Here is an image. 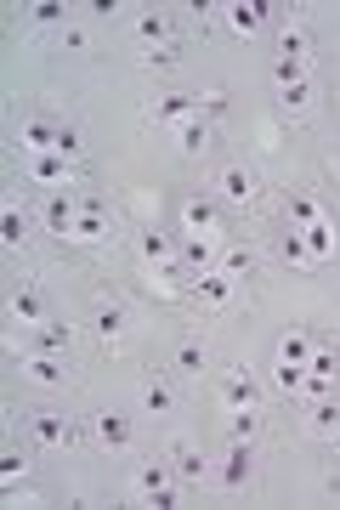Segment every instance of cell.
<instances>
[{
	"instance_id": "ac0fdd59",
	"label": "cell",
	"mask_w": 340,
	"mask_h": 510,
	"mask_svg": "<svg viewBox=\"0 0 340 510\" xmlns=\"http://www.w3.org/2000/svg\"><path fill=\"white\" fill-rule=\"evenodd\" d=\"M97 340H102V346H119V340H125V312L109 307V301L97 307Z\"/></svg>"
},
{
	"instance_id": "74e56055",
	"label": "cell",
	"mask_w": 340,
	"mask_h": 510,
	"mask_svg": "<svg viewBox=\"0 0 340 510\" xmlns=\"http://www.w3.org/2000/svg\"><path fill=\"white\" fill-rule=\"evenodd\" d=\"M34 24H62V6H52V0H40V6H34Z\"/></svg>"
},
{
	"instance_id": "7a4b0ae2",
	"label": "cell",
	"mask_w": 340,
	"mask_h": 510,
	"mask_svg": "<svg viewBox=\"0 0 340 510\" xmlns=\"http://www.w3.org/2000/svg\"><path fill=\"white\" fill-rule=\"evenodd\" d=\"M17 154H29V159H40V154H57V125H46V119H29L24 131H17Z\"/></svg>"
},
{
	"instance_id": "9c48e42d",
	"label": "cell",
	"mask_w": 340,
	"mask_h": 510,
	"mask_svg": "<svg viewBox=\"0 0 340 510\" xmlns=\"http://www.w3.org/2000/svg\"><path fill=\"white\" fill-rule=\"evenodd\" d=\"M97 442H102L109 454L131 449V420H125V414H97Z\"/></svg>"
},
{
	"instance_id": "52a82bcc",
	"label": "cell",
	"mask_w": 340,
	"mask_h": 510,
	"mask_svg": "<svg viewBox=\"0 0 340 510\" xmlns=\"http://www.w3.org/2000/svg\"><path fill=\"white\" fill-rule=\"evenodd\" d=\"M147 114H154L159 125H170V131H182L187 119H199V102H194V97H159Z\"/></svg>"
},
{
	"instance_id": "7402d4cb",
	"label": "cell",
	"mask_w": 340,
	"mask_h": 510,
	"mask_svg": "<svg viewBox=\"0 0 340 510\" xmlns=\"http://www.w3.org/2000/svg\"><path fill=\"white\" fill-rule=\"evenodd\" d=\"M279 364L307 369V364H312V340H307V335H284V340H279Z\"/></svg>"
},
{
	"instance_id": "e575fe53",
	"label": "cell",
	"mask_w": 340,
	"mask_h": 510,
	"mask_svg": "<svg viewBox=\"0 0 340 510\" xmlns=\"http://www.w3.org/2000/svg\"><path fill=\"white\" fill-rule=\"evenodd\" d=\"M57 154L62 159H80V131H74V125H57Z\"/></svg>"
},
{
	"instance_id": "3957f363",
	"label": "cell",
	"mask_w": 340,
	"mask_h": 510,
	"mask_svg": "<svg viewBox=\"0 0 340 510\" xmlns=\"http://www.w3.org/2000/svg\"><path fill=\"white\" fill-rule=\"evenodd\" d=\"M137 494L154 499V505H176V487H170L165 465H142V471H137Z\"/></svg>"
},
{
	"instance_id": "d6a6232c",
	"label": "cell",
	"mask_w": 340,
	"mask_h": 510,
	"mask_svg": "<svg viewBox=\"0 0 340 510\" xmlns=\"http://www.w3.org/2000/svg\"><path fill=\"white\" fill-rule=\"evenodd\" d=\"M216 267L227 272V279H239V272H250V250H222V255H216Z\"/></svg>"
},
{
	"instance_id": "ba28073f",
	"label": "cell",
	"mask_w": 340,
	"mask_h": 510,
	"mask_svg": "<svg viewBox=\"0 0 340 510\" xmlns=\"http://www.w3.org/2000/svg\"><path fill=\"white\" fill-rule=\"evenodd\" d=\"M24 374L34 380V386H46V392H57L62 380H69V374H62V364H57L52 352H29V357H24Z\"/></svg>"
},
{
	"instance_id": "d4e9b609",
	"label": "cell",
	"mask_w": 340,
	"mask_h": 510,
	"mask_svg": "<svg viewBox=\"0 0 340 510\" xmlns=\"http://www.w3.org/2000/svg\"><path fill=\"white\" fill-rule=\"evenodd\" d=\"M170 454H176V471L182 477H204V459H199V449H194V442H187V437H176V449H170Z\"/></svg>"
},
{
	"instance_id": "6da1fadb",
	"label": "cell",
	"mask_w": 340,
	"mask_h": 510,
	"mask_svg": "<svg viewBox=\"0 0 340 510\" xmlns=\"http://www.w3.org/2000/svg\"><path fill=\"white\" fill-rule=\"evenodd\" d=\"M272 85H279V109L301 125L312 114V69H295V62H279V74H272Z\"/></svg>"
},
{
	"instance_id": "30bf717a",
	"label": "cell",
	"mask_w": 340,
	"mask_h": 510,
	"mask_svg": "<svg viewBox=\"0 0 340 510\" xmlns=\"http://www.w3.org/2000/svg\"><path fill=\"white\" fill-rule=\"evenodd\" d=\"M222 199H227V204H250V199H255V176H250L244 165H227V170H222Z\"/></svg>"
},
{
	"instance_id": "ffe728a7",
	"label": "cell",
	"mask_w": 340,
	"mask_h": 510,
	"mask_svg": "<svg viewBox=\"0 0 340 510\" xmlns=\"http://www.w3.org/2000/svg\"><path fill=\"white\" fill-rule=\"evenodd\" d=\"M182 227L194 232V239H210V232H216V210H210L204 199H194V204L182 210Z\"/></svg>"
},
{
	"instance_id": "8992f818",
	"label": "cell",
	"mask_w": 340,
	"mask_h": 510,
	"mask_svg": "<svg viewBox=\"0 0 340 510\" xmlns=\"http://www.w3.org/2000/svg\"><path fill=\"white\" fill-rule=\"evenodd\" d=\"M29 437H40L46 449H74V425L57 420V414H34L29 420Z\"/></svg>"
},
{
	"instance_id": "9a60e30c",
	"label": "cell",
	"mask_w": 340,
	"mask_h": 510,
	"mask_svg": "<svg viewBox=\"0 0 340 510\" xmlns=\"http://www.w3.org/2000/svg\"><path fill=\"white\" fill-rule=\"evenodd\" d=\"M12 317H17V324H46V301H40V289H17L12 295Z\"/></svg>"
},
{
	"instance_id": "83f0119b",
	"label": "cell",
	"mask_w": 340,
	"mask_h": 510,
	"mask_svg": "<svg viewBox=\"0 0 340 510\" xmlns=\"http://www.w3.org/2000/svg\"><path fill=\"white\" fill-rule=\"evenodd\" d=\"M244 471H250V442H239V437H232V454H227V487H239L244 482Z\"/></svg>"
},
{
	"instance_id": "4fadbf2b",
	"label": "cell",
	"mask_w": 340,
	"mask_h": 510,
	"mask_svg": "<svg viewBox=\"0 0 340 510\" xmlns=\"http://www.w3.org/2000/svg\"><path fill=\"white\" fill-rule=\"evenodd\" d=\"M279 52H284V62H295V69H312V34H307V29L289 24V29L279 34Z\"/></svg>"
},
{
	"instance_id": "7c38bea8",
	"label": "cell",
	"mask_w": 340,
	"mask_h": 510,
	"mask_svg": "<svg viewBox=\"0 0 340 510\" xmlns=\"http://www.w3.org/2000/svg\"><path fill=\"white\" fill-rule=\"evenodd\" d=\"M307 420H312V431L324 437V442H340V402L335 397H324V402H307Z\"/></svg>"
},
{
	"instance_id": "f1b7e54d",
	"label": "cell",
	"mask_w": 340,
	"mask_h": 510,
	"mask_svg": "<svg viewBox=\"0 0 340 510\" xmlns=\"http://www.w3.org/2000/svg\"><path fill=\"white\" fill-rule=\"evenodd\" d=\"M170 402H176V397H170L165 380H147V386H142V409L147 414H170Z\"/></svg>"
},
{
	"instance_id": "484cf974",
	"label": "cell",
	"mask_w": 340,
	"mask_h": 510,
	"mask_svg": "<svg viewBox=\"0 0 340 510\" xmlns=\"http://www.w3.org/2000/svg\"><path fill=\"white\" fill-rule=\"evenodd\" d=\"M0 244H6V250H17V244H24V210H17V204H6V210H0Z\"/></svg>"
},
{
	"instance_id": "2e32d148",
	"label": "cell",
	"mask_w": 340,
	"mask_h": 510,
	"mask_svg": "<svg viewBox=\"0 0 340 510\" xmlns=\"http://www.w3.org/2000/svg\"><path fill=\"white\" fill-rule=\"evenodd\" d=\"M227 409H255V374L250 369L227 374Z\"/></svg>"
},
{
	"instance_id": "d6986e66",
	"label": "cell",
	"mask_w": 340,
	"mask_h": 510,
	"mask_svg": "<svg viewBox=\"0 0 340 510\" xmlns=\"http://www.w3.org/2000/svg\"><path fill=\"white\" fill-rule=\"evenodd\" d=\"M142 261H147V272H165L170 261H176V255H170V244H165V232H142Z\"/></svg>"
},
{
	"instance_id": "1f68e13d",
	"label": "cell",
	"mask_w": 340,
	"mask_h": 510,
	"mask_svg": "<svg viewBox=\"0 0 340 510\" xmlns=\"http://www.w3.org/2000/svg\"><path fill=\"white\" fill-rule=\"evenodd\" d=\"M176 364H182L187 374H204V346H199V340H182V352H176Z\"/></svg>"
},
{
	"instance_id": "277c9868",
	"label": "cell",
	"mask_w": 340,
	"mask_h": 510,
	"mask_svg": "<svg viewBox=\"0 0 340 510\" xmlns=\"http://www.w3.org/2000/svg\"><path fill=\"white\" fill-rule=\"evenodd\" d=\"M29 176H34L40 187H69L74 159H62V154H40V159H29Z\"/></svg>"
},
{
	"instance_id": "f35d334b",
	"label": "cell",
	"mask_w": 340,
	"mask_h": 510,
	"mask_svg": "<svg viewBox=\"0 0 340 510\" xmlns=\"http://www.w3.org/2000/svg\"><path fill=\"white\" fill-rule=\"evenodd\" d=\"M222 109H227V97H222V91H210V97L199 102V114H222Z\"/></svg>"
},
{
	"instance_id": "4316f807",
	"label": "cell",
	"mask_w": 340,
	"mask_h": 510,
	"mask_svg": "<svg viewBox=\"0 0 340 510\" xmlns=\"http://www.w3.org/2000/svg\"><path fill=\"white\" fill-rule=\"evenodd\" d=\"M137 40H142V52H147V46H165V40H170V24H165L159 12H147L142 24H137Z\"/></svg>"
},
{
	"instance_id": "e0dca14e",
	"label": "cell",
	"mask_w": 340,
	"mask_h": 510,
	"mask_svg": "<svg viewBox=\"0 0 340 510\" xmlns=\"http://www.w3.org/2000/svg\"><path fill=\"white\" fill-rule=\"evenodd\" d=\"M301 239H307V255H312V261H329V255H335V222L324 216L317 227H307Z\"/></svg>"
},
{
	"instance_id": "8d00e7d4",
	"label": "cell",
	"mask_w": 340,
	"mask_h": 510,
	"mask_svg": "<svg viewBox=\"0 0 340 510\" xmlns=\"http://www.w3.org/2000/svg\"><path fill=\"white\" fill-rule=\"evenodd\" d=\"M142 62H147V69H170V62H176V52H170V46H147Z\"/></svg>"
},
{
	"instance_id": "f546056e",
	"label": "cell",
	"mask_w": 340,
	"mask_h": 510,
	"mask_svg": "<svg viewBox=\"0 0 340 510\" xmlns=\"http://www.w3.org/2000/svg\"><path fill=\"white\" fill-rule=\"evenodd\" d=\"M40 352L62 357V352H69V329H62V324H40Z\"/></svg>"
},
{
	"instance_id": "d590c367",
	"label": "cell",
	"mask_w": 340,
	"mask_h": 510,
	"mask_svg": "<svg viewBox=\"0 0 340 510\" xmlns=\"http://www.w3.org/2000/svg\"><path fill=\"white\" fill-rule=\"evenodd\" d=\"M307 369H317V374H335V369H340V357H335L329 346H312V364H307Z\"/></svg>"
},
{
	"instance_id": "5b68a950",
	"label": "cell",
	"mask_w": 340,
	"mask_h": 510,
	"mask_svg": "<svg viewBox=\"0 0 340 510\" xmlns=\"http://www.w3.org/2000/svg\"><path fill=\"white\" fill-rule=\"evenodd\" d=\"M194 295H199L204 307H227V301H232V279H227L222 267H204L199 279H194Z\"/></svg>"
},
{
	"instance_id": "cb8c5ba5",
	"label": "cell",
	"mask_w": 340,
	"mask_h": 510,
	"mask_svg": "<svg viewBox=\"0 0 340 510\" xmlns=\"http://www.w3.org/2000/svg\"><path fill=\"white\" fill-rule=\"evenodd\" d=\"M289 222H295V232H307V227H317V222H324V204H317V199H289Z\"/></svg>"
},
{
	"instance_id": "5bb4252c",
	"label": "cell",
	"mask_w": 340,
	"mask_h": 510,
	"mask_svg": "<svg viewBox=\"0 0 340 510\" xmlns=\"http://www.w3.org/2000/svg\"><path fill=\"white\" fill-rule=\"evenodd\" d=\"M261 24H267V6H250V0H232V6H227V29H232V34L250 40Z\"/></svg>"
},
{
	"instance_id": "836d02e7",
	"label": "cell",
	"mask_w": 340,
	"mask_h": 510,
	"mask_svg": "<svg viewBox=\"0 0 340 510\" xmlns=\"http://www.w3.org/2000/svg\"><path fill=\"white\" fill-rule=\"evenodd\" d=\"M284 255H289V267H317L312 255H307V239H301V232H289V239H284Z\"/></svg>"
},
{
	"instance_id": "8fae6325",
	"label": "cell",
	"mask_w": 340,
	"mask_h": 510,
	"mask_svg": "<svg viewBox=\"0 0 340 510\" xmlns=\"http://www.w3.org/2000/svg\"><path fill=\"white\" fill-rule=\"evenodd\" d=\"M40 222H46V232H52V239H74L80 204H69V199H52V204H46V216H40Z\"/></svg>"
},
{
	"instance_id": "4dcf8cb0",
	"label": "cell",
	"mask_w": 340,
	"mask_h": 510,
	"mask_svg": "<svg viewBox=\"0 0 340 510\" xmlns=\"http://www.w3.org/2000/svg\"><path fill=\"white\" fill-rule=\"evenodd\" d=\"M216 255H222L216 239H194V244H187V261H194L199 272H204V267H216Z\"/></svg>"
},
{
	"instance_id": "44dd1931",
	"label": "cell",
	"mask_w": 340,
	"mask_h": 510,
	"mask_svg": "<svg viewBox=\"0 0 340 510\" xmlns=\"http://www.w3.org/2000/svg\"><path fill=\"white\" fill-rule=\"evenodd\" d=\"M102 232H109V222H102L97 204H80V222H74V244H97Z\"/></svg>"
},
{
	"instance_id": "603a6c76",
	"label": "cell",
	"mask_w": 340,
	"mask_h": 510,
	"mask_svg": "<svg viewBox=\"0 0 340 510\" xmlns=\"http://www.w3.org/2000/svg\"><path fill=\"white\" fill-rule=\"evenodd\" d=\"M176 147H182V154H204V147H210V125H204V114L187 119L182 131H176Z\"/></svg>"
}]
</instances>
